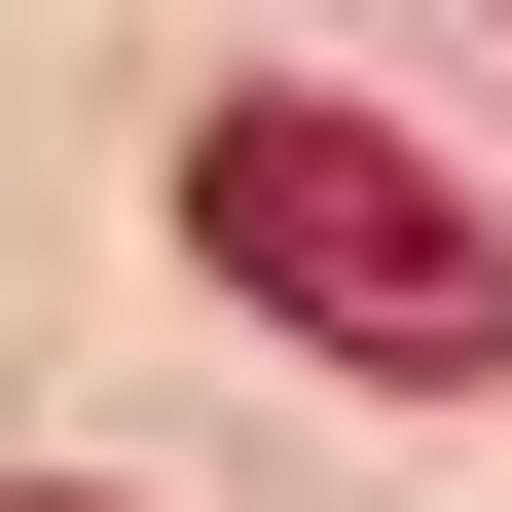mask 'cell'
I'll return each instance as SVG.
<instances>
[{
	"label": "cell",
	"instance_id": "obj_1",
	"mask_svg": "<svg viewBox=\"0 0 512 512\" xmlns=\"http://www.w3.org/2000/svg\"><path fill=\"white\" fill-rule=\"evenodd\" d=\"M183 256H220L293 366H366V403H476L512 366V220L403 147V110H330V74H220L183 110Z\"/></svg>",
	"mask_w": 512,
	"mask_h": 512
}]
</instances>
